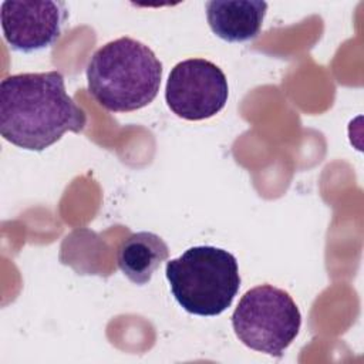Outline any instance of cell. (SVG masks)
I'll return each instance as SVG.
<instances>
[{"instance_id":"cell-8","label":"cell","mask_w":364,"mask_h":364,"mask_svg":"<svg viewBox=\"0 0 364 364\" xmlns=\"http://www.w3.org/2000/svg\"><path fill=\"white\" fill-rule=\"evenodd\" d=\"M169 256L164 239L152 232L129 235L118 249V267L135 284H146L154 272Z\"/></svg>"},{"instance_id":"cell-2","label":"cell","mask_w":364,"mask_h":364,"mask_svg":"<svg viewBox=\"0 0 364 364\" xmlns=\"http://www.w3.org/2000/svg\"><path fill=\"white\" fill-rule=\"evenodd\" d=\"M162 63L144 43L119 37L100 47L87 65L88 91L111 112H131L152 102L159 91Z\"/></svg>"},{"instance_id":"cell-3","label":"cell","mask_w":364,"mask_h":364,"mask_svg":"<svg viewBox=\"0 0 364 364\" xmlns=\"http://www.w3.org/2000/svg\"><path fill=\"white\" fill-rule=\"evenodd\" d=\"M165 274L179 306L196 316L223 313L240 287L236 257L215 246L189 247L166 263Z\"/></svg>"},{"instance_id":"cell-1","label":"cell","mask_w":364,"mask_h":364,"mask_svg":"<svg viewBox=\"0 0 364 364\" xmlns=\"http://www.w3.org/2000/svg\"><path fill=\"white\" fill-rule=\"evenodd\" d=\"M85 122L58 71L14 74L0 82V134L18 148L44 151L65 132H81Z\"/></svg>"},{"instance_id":"cell-7","label":"cell","mask_w":364,"mask_h":364,"mask_svg":"<svg viewBox=\"0 0 364 364\" xmlns=\"http://www.w3.org/2000/svg\"><path fill=\"white\" fill-rule=\"evenodd\" d=\"M267 3L259 0H213L206 3L210 30L228 43H243L257 37Z\"/></svg>"},{"instance_id":"cell-4","label":"cell","mask_w":364,"mask_h":364,"mask_svg":"<svg viewBox=\"0 0 364 364\" xmlns=\"http://www.w3.org/2000/svg\"><path fill=\"white\" fill-rule=\"evenodd\" d=\"M301 326V314L291 296L272 284L247 290L232 314L236 337L249 348L282 357Z\"/></svg>"},{"instance_id":"cell-5","label":"cell","mask_w":364,"mask_h":364,"mask_svg":"<svg viewBox=\"0 0 364 364\" xmlns=\"http://www.w3.org/2000/svg\"><path fill=\"white\" fill-rule=\"evenodd\" d=\"M229 85L225 73L205 58L178 63L169 73L165 100L178 117L200 121L218 114L228 102Z\"/></svg>"},{"instance_id":"cell-6","label":"cell","mask_w":364,"mask_h":364,"mask_svg":"<svg viewBox=\"0 0 364 364\" xmlns=\"http://www.w3.org/2000/svg\"><path fill=\"white\" fill-rule=\"evenodd\" d=\"M68 11L63 1L6 0L0 20L7 44L21 53L53 46L61 36Z\"/></svg>"}]
</instances>
